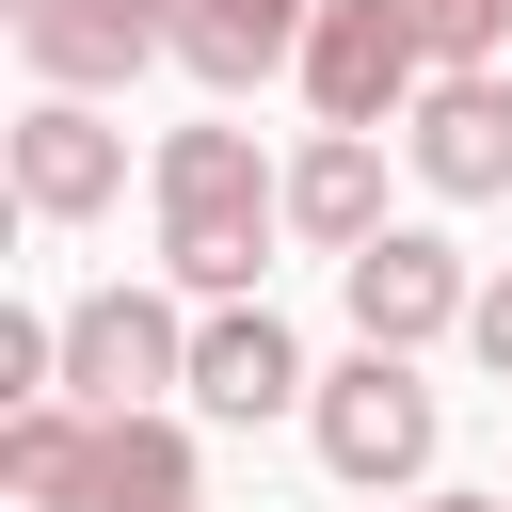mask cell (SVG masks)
<instances>
[{"instance_id": "obj_9", "label": "cell", "mask_w": 512, "mask_h": 512, "mask_svg": "<svg viewBox=\"0 0 512 512\" xmlns=\"http://www.w3.org/2000/svg\"><path fill=\"white\" fill-rule=\"evenodd\" d=\"M64 512H192V432H176V416H96Z\"/></svg>"}, {"instance_id": "obj_16", "label": "cell", "mask_w": 512, "mask_h": 512, "mask_svg": "<svg viewBox=\"0 0 512 512\" xmlns=\"http://www.w3.org/2000/svg\"><path fill=\"white\" fill-rule=\"evenodd\" d=\"M464 336H480V368H496V384H512V272H496V288H480V320H464Z\"/></svg>"}, {"instance_id": "obj_13", "label": "cell", "mask_w": 512, "mask_h": 512, "mask_svg": "<svg viewBox=\"0 0 512 512\" xmlns=\"http://www.w3.org/2000/svg\"><path fill=\"white\" fill-rule=\"evenodd\" d=\"M80 448H96V400H16V416H0V480H16L32 512H64Z\"/></svg>"}, {"instance_id": "obj_7", "label": "cell", "mask_w": 512, "mask_h": 512, "mask_svg": "<svg viewBox=\"0 0 512 512\" xmlns=\"http://www.w3.org/2000/svg\"><path fill=\"white\" fill-rule=\"evenodd\" d=\"M288 400H320L304 352H288V320H272V304H208V336H192V416L256 432V416H288Z\"/></svg>"}, {"instance_id": "obj_10", "label": "cell", "mask_w": 512, "mask_h": 512, "mask_svg": "<svg viewBox=\"0 0 512 512\" xmlns=\"http://www.w3.org/2000/svg\"><path fill=\"white\" fill-rule=\"evenodd\" d=\"M288 224L336 240V256H368V240H384V128H320V144L288 160Z\"/></svg>"}, {"instance_id": "obj_12", "label": "cell", "mask_w": 512, "mask_h": 512, "mask_svg": "<svg viewBox=\"0 0 512 512\" xmlns=\"http://www.w3.org/2000/svg\"><path fill=\"white\" fill-rule=\"evenodd\" d=\"M272 224H288V208H160V256H176L192 304H240V288L272 272Z\"/></svg>"}, {"instance_id": "obj_14", "label": "cell", "mask_w": 512, "mask_h": 512, "mask_svg": "<svg viewBox=\"0 0 512 512\" xmlns=\"http://www.w3.org/2000/svg\"><path fill=\"white\" fill-rule=\"evenodd\" d=\"M160 208H288V192L256 176L240 128H176V144H160Z\"/></svg>"}, {"instance_id": "obj_1", "label": "cell", "mask_w": 512, "mask_h": 512, "mask_svg": "<svg viewBox=\"0 0 512 512\" xmlns=\"http://www.w3.org/2000/svg\"><path fill=\"white\" fill-rule=\"evenodd\" d=\"M416 64H432L416 0H320V32H304L320 128H400V112H416Z\"/></svg>"}, {"instance_id": "obj_6", "label": "cell", "mask_w": 512, "mask_h": 512, "mask_svg": "<svg viewBox=\"0 0 512 512\" xmlns=\"http://www.w3.org/2000/svg\"><path fill=\"white\" fill-rule=\"evenodd\" d=\"M176 16H192V0H16V48L48 64V96H96V80H128L144 48H176Z\"/></svg>"}, {"instance_id": "obj_15", "label": "cell", "mask_w": 512, "mask_h": 512, "mask_svg": "<svg viewBox=\"0 0 512 512\" xmlns=\"http://www.w3.org/2000/svg\"><path fill=\"white\" fill-rule=\"evenodd\" d=\"M416 32H432V64H480L512 32V0H416Z\"/></svg>"}, {"instance_id": "obj_8", "label": "cell", "mask_w": 512, "mask_h": 512, "mask_svg": "<svg viewBox=\"0 0 512 512\" xmlns=\"http://www.w3.org/2000/svg\"><path fill=\"white\" fill-rule=\"evenodd\" d=\"M416 176L432 192H512V80L496 64H448L416 96Z\"/></svg>"}, {"instance_id": "obj_2", "label": "cell", "mask_w": 512, "mask_h": 512, "mask_svg": "<svg viewBox=\"0 0 512 512\" xmlns=\"http://www.w3.org/2000/svg\"><path fill=\"white\" fill-rule=\"evenodd\" d=\"M160 384H192V336L160 288H80L64 304V400L96 416H160Z\"/></svg>"}, {"instance_id": "obj_5", "label": "cell", "mask_w": 512, "mask_h": 512, "mask_svg": "<svg viewBox=\"0 0 512 512\" xmlns=\"http://www.w3.org/2000/svg\"><path fill=\"white\" fill-rule=\"evenodd\" d=\"M448 320H480L464 256H448L432 224H384V240L352 256V336H368V352H416V336H448Z\"/></svg>"}, {"instance_id": "obj_3", "label": "cell", "mask_w": 512, "mask_h": 512, "mask_svg": "<svg viewBox=\"0 0 512 512\" xmlns=\"http://www.w3.org/2000/svg\"><path fill=\"white\" fill-rule=\"evenodd\" d=\"M304 416H320V464H336L352 496H400V480L432 464V384H416V352H352Z\"/></svg>"}, {"instance_id": "obj_17", "label": "cell", "mask_w": 512, "mask_h": 512, "mask_svg": "<svg viewBox=\"0 0 512 512\" xmlns=\"http://www.w3.org/2000/svg\"><path fill=\"white\" fill-rule=\"evenodd\" d=\"M416 512H512V496H416Z\"/></svg>"}, {"instance_id": "obj_11", "label": "cell", "mask_w": 512, "mask_h": 512, "mask_svg": "<svg viewBox=\"0 0 512 512\" xmlns=\"http://www.w3.org/2000/svg\"><path fill=\"white\" fill-rule=\"evenodd\" d=\"M304 32H320V0H192V16H176V64H192L208 96H240V80H272Z\"/></svg>"}, {"instance_id": "obj_4", "label": "cell", "mask_w": 512, "mask_h": 512, "mask_svg": "<svg viewBox=\"0 0 512 512\" xmlns=\"http://www.w3.org/2000/svg\"><path fill=\"white\" fill-rule=\"evenodd\" d=\"M112 192H128V128L96 96H32L16 112V208L32 224H96Z\"/></svg>"}]
</instances>
